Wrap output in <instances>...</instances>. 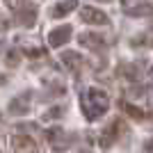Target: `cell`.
<instances>
[{
	"instance_id": "obj_19",
	"label": "cell",
	"mask_w": 153,
	"mask_h": 153,
	"mask_svg": "<svg viewBox=\"0 0 153 153\" xmlns=\"http://www.w3.org/2000/svg\"><path fill=\"white\" fill-rule=\"evenodd\" d=\"M103 2H112V0H103Z\"/></svg>"
},
{
	"instance_id": "obj_12",
	"label": "cell",
	"mask_w": 153,
	"mask_h": 153,
	"mask_svg": "<svg viewBox=\"0 0 153 153\" xmlns=\"http://www.w3.org/2000/svg\"><path fill=\"white\" fill-rule=\"evenodd\" d=\"M126 14L128 16H151L153 14V5L144 2V5H137V7H128Z\"/></svg>"
},
{
	"instance_id": "obj_6",
	"label": "cell",
	"mask_w": 153,
	"mask_h": 153,
	"mask_svg": "<svg viewBox=\"0 0 153 153\" xmlns=\"http://www.w3.org/2000/svg\"><path fill=\"white\" fill-rule=\"evenodd\" d=\"M30 101H32V91H21L19 96H14L9 101V112L14 117H23L30 112Z\"/></svg>"
},
{
	"instance_id": "obj_18",
	"label": "cell",
	"mask_w": 153,
	"mask_h": 153,
	"mask_svg": "<svg viewBox=\"0 0 153 153\" xmlns=\"http://www.w3.org/2000/svg\"><path fill=\"white\" fill-rule=\"evenodd\" d=\"M7 5H9V7H12V5H14V2H12V0H7Z\"/></svg>"
},
{
	"instance_id": "obj_10",
	"label": "cell",
	"mask_w": 153,
	"mask_h": 153,
	"mask_svg": "<svg viewBox=\"0 0 153 153\" xmlns=\"http://www.w3.org/2000/svg\"><path fill=\"white\" fill-rule=\"evenodd\" d=\"M76 7H78V0H62V2H57V5L51 9V16L53 19H62V16L71 14Z\"/></svg>"
},
{
	"instance_id": "obj_3",
	"label": "cell",
	"mask_w": 153,
	"mask_h": 153,
	"mask_svg": "<svg viewBox=\"0 0 153 153\" xmlns=\"http://www.w3.org/2000/svg\"><path fill=\"white\" fill-rule=\"evenodd\" d=\"M123 130H126V123H123L121 119L110 121V126H105V128H103V133H101V149H110L119 137H121Z\"/></svg>"
},
{
	"instance_id": "obj_2",
	"label": "cell",
	"mask_w": 153,
	"mask_h": 153,
	"mask_svg": "<svg viewBox=\"0 0 153 153\" xmlns=\"http://www.w3.org/2000/svg\"><path fill=\"white\" fill-rule=\"evenodd\" d=\"M37 16H39V9L30 0H19V2L14 5V21H16V25L32 27L37 23Z\"/></svg>"
},
{
	"instance_id": "obj_5",
	"label": "cell",
	"mask_w": 153,
	"mask_h": 153,
	"mask_svg": "<svg viewBox=\"0 0 153 153\" xmlns=\"http://www.w3.org/2000/svg\"><path fill=\"white\" fill-rule=\"evenodd\" d=\"M80 19L89 25H108L110 23V16L103 9H96V7H89V5L80 9Z\"/></svg>"
},
{
	"instance_id": "obj_14",
	"label": "cell",
	"mask_w": 153,
	"mask_h": 153,
	"mask_svg": "<svg viewBox=\"0 0 153 153\" xmlns=\"http://www.w3.org/2000/svg\"><path fill=\"white\" fill-rule=\"evenodd\" d=\"M59 137H64V130H62L59 126L48 128V130H46V140H48V142H57Z\"/></svg>"
},
{
	"instance_id": "obj_8",
	"label": "cell",
	"mask_w": 153,
	"mask_h": 153,
	"mask_svg": "<svg viewBox=\"0 0 153 153\" xmlns=\"http://www.w3.org/2000/svg\"><path fill=\"white\" fill-rule=\"evenodd\" d=\"M59 57H62V64H64L69 71H73V73H78V71L82 69V64H85L82 55H80V53H76V51H64Z\"/></svg>"
},
{
	"instance_id": "obj_20",
	"label": "cell",
	"mask_w": 153,
	"mask_h": 153,
	"mask_svg": "<svg viewBox=\"0 0 153 153\" xmlns=\"http://www.w3.org/2000/svg\"><path fill=\"white\" fill-rule=\"evenodd\" d=\"M80 153H87V151H80Z\"/></svg>"
},
{
	"instance_id": "obj_9",
	"label": "cell",
	"mask_w": 153,
	"mask_h": 153,
	"mask_svg": "<svg viewBox=\"0 0 153 153\" xmlns=\"http://www.w3.org/2000/svg\"><path fill=\"white\" fill-rule=\"evenodd\" d=\"M9 142H12V146L16 149V151H21V153H27V151H34V149H37V142L32 140L30 135H14Z\"/></svg>"
},
{
	"instance_id": "obj_11",
	"label": "cell",
	"mask_w": 153,
	"mask_h": 153,
	"mask_svg": "<svg viewBox=\"0 0 153 153\" xmlns=\"http://www.w3.org/2000/svg\"><path fill=\"white\" fill-rule=\"evenodd\" d=\"M119 108L126 112L128 117H133V119H146V112L144 110H140V108H135V105H130V103H126V101H119Z\"/></svg>"
},
{
	"instance_id": "obj_16",
	"label": "cell",
	"mask_w": 153,
	"mask_h": 153,
	"mask_svg": "<svg viewBox=\"0 0 153 153\" xmlns=\"http://www.w3.org/2000/svg\"><path fill=\"white\" fill-rule=\"evenodd\" d=\"M144 153H153V137H149L144 142Z\"/></svg>"
},
{
	"instance_id": "obj_1",
	"label": "cell",
	"mask_w": 153,
	"mask_h": 153,
	"mask_svg": "<svg viewBox=\"0 0 153 153\" xmlns=\"http://www.w3.org/2000/svg\"><path fill=\"white\" fill-rule=\"evenodd\" d=\"M80 108H82V114L87 121H96V119H101L108 112L110 96L103 89H98V87H89L80 98Z\"/></svg>"
},
{
	"instance_id": "obj_15",
	"label": "cell",
	"mask_w": 153,
	"mask_h": 153,
	"mask_svg": "<svg viewBox=\"0 0 153 153\" xmlns=\"http://www.w3.org/2000/svg\"><path fill=\"white\" fill-rule=\"evenodd\" d=\"M7 64H9V66H19V64H21L19 51H9V53H7Z\"/></svg>"
},
{
	"instance_id": "obj_21",
	"label": "cell",
	"mask_w": 153,
	"mask_h": 153,
	"mask_svg": "<svg viewBox=\"0 0 153 153\" xmlns=\"http://www.w3.org/2000/svg\"><path fill=\"white\" fill-rule=\"evenodd\" d=\"M0 119H2V114H0Z\"/></svg>"
},
{
	"instance_id": "obj_4",
	"label": "cell",
	"mask_w": 153,
	"mask_h": 153,
	"mask_svg": "<svg viewBox=\"0 0 153 153\" xmlns=\"http://www.w3.org/2000/svg\"><path fill=\"white\" fill-rule=\"evenodd\" d=\"M73 37V27L66 23V25H57L53 27L51 32H48V46H53V48H59V46L69 44V39Z\"/></svg>"
},
{
	"instance_id": "obj_17",
	"label": "cell",
	"mask_w": 153,
	"mask_h": 153,
	"mask_svg": "<svg viewBox=\"0 0 153 153\" xmlns=\"http://www.w3.org/2000/svg\"><path fill=\"white\" fill-rule=\"evenodd\" d=\"M2 48H5V41H2V39H0V51H2Z\"/></svg>"
},
{
	"instance_id": "obj_7",
	"label": "cell",
	"mask_w": 153,
	"mask_h": 153,
	"mask_svg": "<svg viewBox=\"0 0 153 153\" xmlns=\"http://www.w3.org/2000/svg\"><path fill=\"white\" fill-rule=\"evenodd\" d=\"M78 41H80V46H85V48H89V51H101V48H105V37L103 34H98V32H82L80 37H78Z\"/></svg>"
},
{
	"instance_id": "obj_13",
	"label": "cell",
	"mask_w": 153,
	"mask_h": 153,
	"mask_svg": "<svg viewBox=\"0 0 153 153\" xmlns=\"http://www.w3.org/2000/svg\"><path fill=\"white\" fill-rule=\"evenodd\" d=\"M66 114V108L64 105H55V108H48V112H44L46 121H55V119H62Z\"/></svg>"
}]
</instances>
